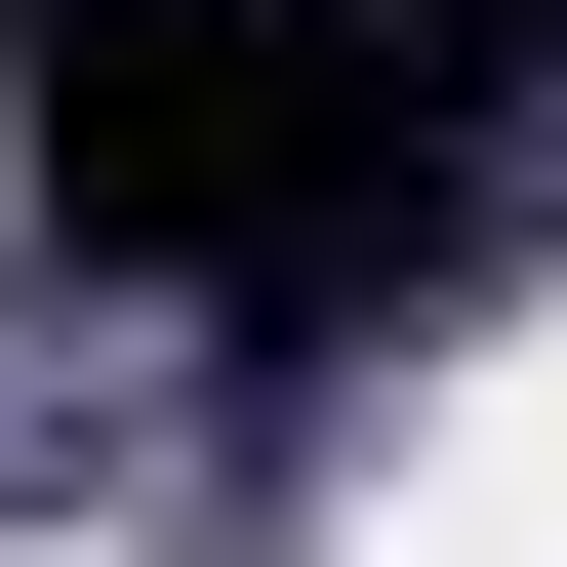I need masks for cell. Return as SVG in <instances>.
<instances>
[{
	"label": "cell",
	"instance_id": "1",
	"mask_svg": "<svg viewBox=\"0 0 567 567\" xmlns=\"http://www.w3.org/2000/svg\"><path fill=\"white\" fill-rule=\"evenodd\" d=\"M0 163L82 203V244H163V284H405L446 244V163H486V82L446 41H284V0H41L0 41Z\"/></svg>",
	"mask_w": 567,
	"mask_h": 567
},
{
	"label": "cell",
	"instance_id": "2",
	"mask_svg": "<svg viewBox=\"0 0 567 567\" xmlns=\"http://www.w3.org/2000/svg\"><path fill=\"white\" fill-rule=\"evenodd\" d=\"M405 41H446V82H527V41H567V0H405Z\"/></svg>",
	"mask_w": 567,
	"mask_h": 567
}]
</instances>
